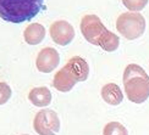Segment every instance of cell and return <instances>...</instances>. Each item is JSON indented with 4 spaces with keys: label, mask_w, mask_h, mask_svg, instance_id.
<instances>
[{
    "label": "cell",
    "mask_w": 149,
    "mask_h": 135,
    "mask_svg": "<svg viewBox=\"0 0 149 135\" xmlns=\"http://www.w3.org/2000/svg\"><path fill=\"white\" fill-rule=\"evenodd\" d=\"M89 76V66L83 57L74 56L71 57L67 63L56 72L53 79L54 88L61 91L67 93L72 90V88L79 82H84Z\"/></svg>",
    "instance_id": "cell-1"
},
{
    "label": "cell",
    "mask_w": 149,
    "mask_h": 135,
    "mask_svg": "<svg viewBox=\"0 0 149 135\" xmlns=\"http://www.w3.org/2000/svg\"><path fill=\"white\" fill-rule=\"evenodd\" d=\"M123 87L130 101L142 103L149 97V76L141 66L131 63L123 72Z\"/></svg>",
    "instance_id": "cell-2"
},
{
    "label": "cell",
    "mask_w": 149,
    "mask_h": 135,
    "mask_svg": "<svg viewBox=\"0 0 149 135\" xmlns=\"http://www.w3.org/2000/svg\"><path fill=\"white\" fill-rule=\"evenodd\" d=\"M45 5L42 0H23V1H1L0 15L4 21L22 23L37 16Z\"/></svg>",
    "instance_id": "cell-3"
},
{
    "label": "cell",
    "mask_w": 149,
    "mask_h": 135,
    "mask_svg": "<svg viewBox=\"0 0 149 135\" xmlns=\"http://www.w3.org/2000/svg\"><path fill=\"white\" fill-rule=\"evenodd\" d=\"M116 29L127 40H134L144 33L146 20L138 12H123L116 21Z\"/></svg>",
    "instance_id": "cell-4"
},
{
    "label": "cell",
    "mask_w": 149,
    "mask_h": 135,
    "mask_svg": "<svg viewBox=\"0 0 149 135\" xmlns=\"http://www.w3.org/2000/svg\"><path fill=\"white\" fill-rule=\"evenodd\" d=\"M81 33L83 34L84 39L91 43L93 45L99 46L100 41L105 38L110 30L107 29V27L103 24V22L100 21L97 15H86L83 16V18L81 20Z\"/></svg>",
    "instance_id": "cell-5"
},
{
    "label": "cell",
    "mask_w": 149,
    "mask_h": 135,
    "mask_svg": "<svg viewBox=\"0 0 149 135\" xmlns=\"http://www.w3.org/2000/svg\"><path fill=\"white\" fill-rule=\"evenodd\" d=\"M33 128L39 135H56L60 130V119L56 112L44 108L36 114Z\"/></svg>",
    "instance_id": "cell-6"
},
{
    "label": "cell",
    "mask_w": 149,
    "mask_h": 135,
    "mask_svg": "<svg viewBox=\"0 0 149 135\" xmlns=\"http://www.w3.org/2000/svg\"><path fill=\"white\" fill-rule=\"evenodd\" d=\"M49 33H50V38L53 39V41L61 46L69 45L74 38L73 27L64 20L55 21L54 23H52L50 28H49Z\"/></svg>",
    "instance_id": "cell-7"
},
{
    "label": "cell",
    "mask_w": 149,
    "mask_h": 135,
    "mask_svg": "<svg viewBox=\"0 0 149 135\" xmlns=\"http://www.w3.org/2000/svg\"><path fill=\"white\" fill-rule=\"evenodd\" d=\"M60 62V55L54 48H44L37 55L36 66L37 70L42 73L53 72Z\"/></svg>",
    "instance_id": "cell-8"
},
{
    "label": "cell",
    "mask_w": 149,
    "mask_h": 135,
    "mask_svg": "<svg viewBox=\"0 0 149 135\" xmlns=\"http://www.w3.org/2000/svg\"><path fill=\"white\" fill-rule=\"evenodd\" d=\"M102 97L103 100L111 106H117L122 102V91L120 87L115 83H108L102 88Z\"/></svg>",
    "instance_id": "cell-9"
},
{
    "label": "cell",
    "mask_w": 149,
    "mask_h": 135,
    "mask_svg": "<svg viewBox=\"0 0 149 135\" xmlns=\"http://www.w3.org/2000/svg\"><path fill=\"white\" fill-rule=\"evenodd\" d=\"M23 38L29 45H38L45 38V28L40 23H31L24 29Z\"/></svg>",
    "instance_id": "cell-10"
},
{
    "label": "cell",
    "mask_w": 149,
    "mask_h": 135,
    "mask_svg": "<svg viewBox=\"0 0 149 135\" xmlns=\"http://www.w3.org/2000/svg\"><path fill=\"white\" fill-rule=\"evenodd\" d=\"M28 100L31 101V103H33L34 106L44 107L52 102V93H50V90L45 87L33 88L28 94Z\"/></svg>",
    "instance_id": "cell-11"
},
{
    "label": "cell",
    "mask_w": 149,
    "mask_h": 135,
    "mask_svg": "<svg viewBox=\"0 0 149 135\" xmlns=\"http://www.w3.org/2000/svg\"><path fill=\"white\" fill-rule=\"evenodd\" d=\"M103 135H128V132L119 122H110L104 127Z\"/></svg>",
    "instance_id": "cell-12"
},
{
    "label": "cell",
    "mask_w": 149,
    "mask_h": 135,
    "mask_svg": "<svg viewBox=\"0 0 149 135\" xmlns=\"http://www.w3.org/2000/svg\"><path fill=\"white\" fill-rule=\"evenodd\" d=\"M126 6H128L130 10L132 11H139L144 8V6L147 5V1H132V3H130V1H125L123 3Z\"/></svg>",
    "instance_id": "cell-13"
},
{
    "label": "cell",
    "mask_w": 149,
    "mask_h": 135,
    "mask_svg": "<svg viewBox=\"0 0 149 135\" xmlns=\"http://www.w3.org/2000/svg\"><path fill=\"white\" fill-rule=\"evenodd\" d=\"M23 135H27V134H23Z\"/></svg>",
    "instance_id": "cell-14"
}]
</instances>
